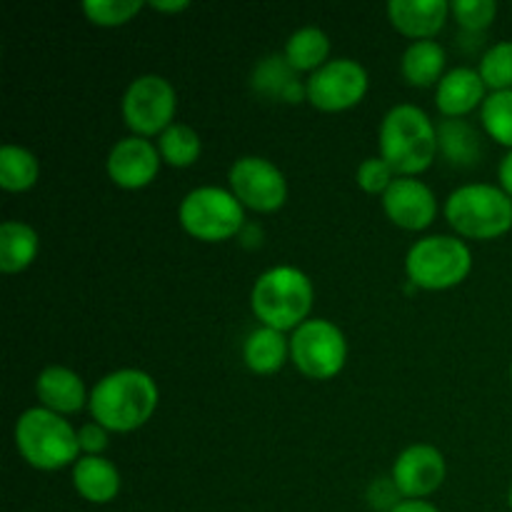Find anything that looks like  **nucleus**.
<instances>
[{"label": "nucleus", "mask_w": 512, "mask_h": 512, "mask_svg": "<svg viewBox=\"0 0 512 512\" xmlns=\"http://www.w3.org/2000/svg\"><path fill=\"white\" fill-rule=\"evenodd\" d=\"M150 8L155 10V13H183V10L190 8L188 0H153V3H148Z\"/></svg>", "instance_id": "obj_35"}, {"label": "nucleus", "mask_w": 512, "mask_h": 512, "mask_svg": "<svg viewBox=\"0 0 512 512\" xmlns=\"http://www.w3.org/2000/svg\"><path fill=\"white\" fill-rule=\"evenodd\" d=\"M488 98L483 78L475 68H453L435 88V105L445 118H465L475 108H483Z\"/></svg>", "instance_id": "obj_17"}, {"label": "nucleus", "mask_w": 512, "mask_h": 512, "mask_svg": "<svg viewBox=\"0 0 512 512\" xmlns=\"http://www.w3.org/2000/svg\"><path fill=\"white\" fill-rule=\"evenodd\" d=\"M508 505H510V510H512V485H510V493H508Z\"/></svg>", "instance_id": "obj_37"}, {"label": "nucleus", "mask_w": 512, "mask_h": 512, "mask_svg": "<svg viewBox=\"0 0 512 512\" xmlns=\"http://www.w3.org/2000/svg\"><path fill=\"white\" fill-rule=\"evenodd\" d=\"M315 290L308 275L293 265H278L270 268L255 280L253 293H250V308L253 315L265 328L298 330L308 320L313 310Z\"/></svg>", "instance_id": "obj_3"}, {"label": "nucleus", "mask_w": 512, "mask_h": 512, "mask_svg": "<svg viewBox=\"0 0 512 512\" xmlns=\"http://www.w3.org/2000/svg\"><path fill=\"white\" fill-rule=\"evenodd\" d=\"M368 70L353 58L328 60L305 80V95L315 110L323 113H345L363 103L368 95Z\"/></svg>", "instance_id": "obj_10"}, {"label": "nucleus", "mask_w": 512, "mask_h": 512, "mask_svg": "<svg viewBox=\"0 0 512 512\" xmlns=\"http://www.w3.org/2000/svg\"><path fill=\"white\" fill-rule=\"evenodd\" d=\"M480 120L495 143L512 150V90L490 93L480 108Z\"/></svg>", "instance_id": "obj_27"}, {"label": "nucleus", "mask_w": 512, "mask_h": 512, "mask_svg": "<svg viewBox=\"0 0 512 512\" xmlns=\"http://www.w3.org/2000/svg\"><path fill=\"white\" fill-rule=\"evenodd\" d=\"M395 170L385 163L383 158H368L360 163L358 173H355V180H358L360 190H365L368 195H385L390 185L395 183Z\"/></svg>", "instance_id": "obj_31"}, {"label": "nucleus", "mask_w": 512, "mask_h": 512, "mask_svg": "<svg viewBox=\"0 0 512 512\" xmlns=\"http://www.w3.org/2000/svg\"><path fill=\"white\" fill-rule=\"evenodd\" d=\"M443 213L450 228L468 240L503 238L512 228V198L500 185H460L448 195Z\"/></svg>", "instance_id": "obj_5"}, {"label": "nucleus", "mask_w": 512, "mask_h": 512, "mask_svg": "<svg viewBox=\"0 0 512 512\" xmlns=\"http://www.w3.org/2000/svg\"><path fill=\"white\" fill-rule=\"evenodd\" d=\"M178 220L190 238L203 243H225L243 233L245 208L230 190L203 185L180 200Z\"/></svg>", "instance_id": "obj_7"}, {"label": "nucleus", "mask_w": 512, "mask_h": 512, "mask_svg": "<svg viewBox=\"0 0 512 512\" xmlns=\"http://www.w3.org/2000/svg\"><path fill=\"white\" fill-rule=\"evenodd\" d=\"M253 90L258 95H265L270 100H283V103H300L308 100L305 85L298 80V73L288 65L283 55H268L260 60L253 70Z\"/></svg>", "instance_id": "obj_19"}, {"label": "nucleus", "mask_w": 512, "mask_h": 512, "mask_svg": "<svg viewBox=\"0 0 512 512\" xmlns=\"http://www.w3.org/2000/svg\"><path fill=\"white\" fill-rule=\"evenodd\" d=\"M35 395L40 400V408H48L58 415H75L90 403V395L85 393V383L78 373L63 365H48L40 370L35 380Z\"/></svg>", "instance_id": "obj_16"}, {"label": "nucleus", "mask_w": 512, "mask_h": 512, "mask_svg": "<svg viewBox=\"0 0 512 512\" xmlns=\"http://www.w3.org/2000/svg\"><path fill=\"white\" fill-rule=\"evenodd\" d=\"M290 360L305 378L333 380L345 368L348 340L333 320H305L290 338Z\"/></svg>", "instance_id": "obj_8"}, {"label": "nucleus", "mask_w": 512, "mask_h": 512, "mask_svg": "<svg viewBox=\"0 0 512 512\" xmlns=\"http://www.w3.org/2000/svg\"><path fill=\"white\" fill-rule=\"evenodd\" d=\"M380 158L398 178H418L438 158V125L418 105H395L380 123Z\"/></svg>", "instance_id": "obj_2"}, {"label": "nucleus", "mask_w": 512, "mask_h": 512, "mask_svg": "<svg viewBox=\"0 0 512 512\" xmlns=\"http://www.w3.org/2000/svg\"><path fill=\"white\" fill-rule=\"evenodd\" d=\"M448 475L445 455L435 445L418 443L405 448L393 463V483L405 500H423L440 490Z\"/></svg>", "instance_id": "obj_12"}, {"label": "nucleus", "mask_w": 512, "mask_h": 512, "mask_svg": "<svg viewBox=\"0 0 512 512\" xmlns=\"http://www.w3.org/2000/svg\"><path fill=\"white\" fill-rule=\"evenodd\" d=\"M328 55H330L328 33L320 28H313V25L295 30V33L288 38V43H285V50H283V58L288 60V65L295 70V73H310V75L328 63Z\"/></svg>", "instance_id": "obj_23"}, {"label": "nucleus", "mask_w": 512, "mask_h": 512, "mask_svg": "<svg viewBox=\"0 0 512 512\" xmlns=\"http://www.w3.org/2000/svg\"><path fill=\"white\" fill-rule=\"evenodd\" d=\"M478 73L485 88H490L493 93L512 90V40H503V43H495L493 48L485 50Z\"/></svg>", "instance_id": "obj_28"}, {"label": "nucleus", "mask_w": 512, "mask_h": 512, "mask_svg": "<svg viewBox=\"0 0 512 512\" xmlns=\"http://www.w3.org/2000/svg\"><path fill=\"white\" fill-rule=\"evenodd\" d=\"M15 448L35 470H63L78 463V430L48 408H30L15 423Z\"/></svg>", "instance_id": "obj_4"}, {"label": "nucleus", "mask_w": 512, "mask_h": 512, "mask_svg": "<svg viewBox=\"0 0 512 512\" xmlns=\"http://www.w3.org/2000/svg\"><path fill=\"white\" fill-rule=\"evenodd\" d=\"M383 210L388 220L408 233L428 230L438 218V198L418 178H395L383 195Z\"/></svg>", "instance_id": "obj_13"}, {"label": "nucleus", "mask_w": 512, "mask_h": 512, "mask_svg": "<svg viewBox=\"0 0 512 512\" xmlns=\"http://www.w3.org/2000/svg\"><path fill=\"white\" fill-rule=\"evenodd\" d=\"M445 63H448V55L438 40H418L405 48L400 73L413 88H430L443 80Z\"/></svg>", "instance_id": "obj_21"}, {"label": "nucleus", "mask_w": 512, "mask_h": 512, "mask_svg": "<svg viewBox=\"0 0 512 512\" xmlns=\"http://www.w3.org/2000/svg\"><path fill=\"white\" fill-rule=\"evenodd\" d=\"M160 150L158 145L150 143L148 138H138V135H130V138L118 140L113 145V150L108 153V168L110 180H113L118 188L123 190H143L158 178L160 173Z\"/></svg>", "instance_id": "obj_14"}, {"label": "nucleus", "mask_w": 512, "mask_h": 512, "mask_svg": "<svg viewBox=\"0 0 512 512\" xmlns=\"http://www.w3.org/2000/svg\"><path fill=\"white\" fill-rule=\"evenodd\" d=\"M230 193L240 205L255 213H275L288 200V180L283 170L260 155H243L230 165Z\"/></svg>", "instance_id": "obj_11"}, {"label": "nucleus", "mask_w": 512, "mask_h": 512, "mask_svg": "<svg viewBox=\"0 0 512 512\" xmlns=\"http://www.w3.org/2000/svg\"><path fill=\"white\" fill-rule=\"evenodd\" d=\"M158 400V383L145 370L123 368L95 383L88 410L108 433H133L153 418Z\"/></svg>", "instance_id": "obj_1"}, {"label": "nucleus", "mask_w": 512, "mask_h": 512, "mask_svg": "<svg viewBox=\"0 0 512 512\" xmlns=\"http://www.w3.org/2000/svg\"><path fill=\"white\" fill-rule=\"evenodd\" d=\"M510 380H512V363H510Z\"/></svg>", "instance_id": "obj_38"}, {"label": "nucleus", "mask_w": 512, "mask_h": 512, "mask_svg": "<svg viewBox=\"0 0 512 512\" xmlns=\"http://www.w3.org/2000/svg\"><path fill=\"white\" fill-rule=\"evenodd\" d=\"M40 180V160L23 145L5 143L0 148V188L25 193Z\"/></svg>", "instance_id": "obj_25"}, {"label": "nucleus", "mask_w": 512, "mask_h": 512, "mask_svg": "<svg viewBox=\"0 0 512 512\" xmlns=\"http://www.w3.org/2000/svg\"><path fill=\"white\" fill-rule=\"evenodd\" d=\"M73 488L88 503L108 505L120 495L123 480L120 470L103 455H83L73 465Z\"/></svg>", "instance_id": "obj_18"}, {"label": "nucleus", "mask_w": 512, "mask_h": 512, "mask_svg": "<svg viewBox=\"0 0 512 512\" xmlns=\"http://www.w3.org/2000/svg\"><path fill=\"white\" fill-rule=\"evenodd\" d=\"M450 15L468 33H483L493 25L495 15H498V3L495 0H453Z\"/></svg>", "instance_id": "obj_30"}, {"label": "nucleus", "mask_w": 512, "mask_h": 512, "mask_svg": "<svg viewBox=\"0 0 512 512\" xmlns=\"http://www.w3.org/2000/svg\"><path fill=\"white\" fill-rule=\"evenodd\" d=\"M498 180H500V190H503L505 195H510V198H512V150L508 155H505L503 160H500Z\"/></svg>", "instance_id": "obj_34"}, {"label": "nucleus", "mask_w": 512, "mask_h": 512, "mask_svg": "<svg viewBox=\"0 0 512 512\" xmlns=\"http://www.w3.org/2000/svg\"><path fill=\"white\" fill-rule=\"evenodd\" d=\"M403 495H400L398 485L393 483V478H378L370 483L368 488V503L375 512H393L403 503Z\"/></svg>", "instance_id": "obj_32"}, {"label": "nucleus", "mask_w": 512, "mask_h": 512, "mask_svg": "<svg viewBox=\"0 0 512 512\" xmlns=\"http://www.w3.org/2000/svg\"><path fill=\"white\" fill-rule=\"evenodd\" d=\"M158 150L163 163L170 168H190L198 163L200 153H203V140H200L198 130L190 125L173 123L158 138Z\"/></svg>", "instance_id": "obj_26"}, {"label": "nucleus", "mask_w": 512, "mask_h": 512, "mask_svg": "<svg viewBox=\"0 0 512 512\" xmlns=\"http://www.w3.org/2000/svg\"><path fill=\"white\" fill-rule=\"evenodd\" d=\"M40 250V238L35 228L20 220H5L0 225V270L15 275L35 263Z\"/></svg>", "instance_id": "obj_22"}, {"label": "nucleus", "mask_w": 512, "mask_h": 512, "mask_svg": "<svg viewBox=\"0 0 512 512\" xmlns=\"http://www.w3.org/2000/svg\"><path fill=\"white\" fill-rule=\"evenodd\" d=\"M388 18L400 35L418 40H433L450 18V3L445 0H390Z\"/></svg>", "instance_id": "obj_15"}, {"label": "nucleus", "mask_w": 512, "mask_h": 512, "mask_svg": "<svg viewBox=\"0 0 512 512\" xmlns=\"http://www.w3.org/2000/svg\"><path fill=\"white\" fill-rule=\"evenodd\" d=\"M140 10H143L140 0H85L83 3L85 18L100 28H118L130 23Z\"/></svg>", "instance_id": "obj_29"}, {"label": "nucleus", "mask_w": 512, "mask_h": 512, "mask_svg": "<svg viewBox=\"0 0 512 512\" xmlns=\"http://www.w3.org/2000/svg\"><path fill=\"white\" fill-rule=\"evenodd\" d=\"M78 443L85 455H103L110 443L108 430H105L100 423H95V420H90V423H85L83 428L78 430Z\"/></svg>", "instance_id": "obj_33"}, {"label": "nucleus", "mask_w": 512, "mask_h": 512, "mask_svg": "<svg viewBox=\"0 0 512 512\" xmlns=\"http://www.w3.org/2000/svg\"><path fill=\"white\" fill-rule=\"evenodd\" d=\"M438 148L448 158V163L458 168H470L478 163L480 153V135L460 118H445L438 125Z\"/></svg>", "instance_id": "obj_24"}, {"label": "nucleus", "mask_w": 512, "mask_h": 512, "mask_svg": "<svg viewBox=\"0 0 512 512\" xmlns=\"http://www.w3.org/2000/svg\"><path fill=\"white\" fill-rule=\"evenodd\" d=\"M123 120L138 138L163 135L175 123L178 113V93L173 83L163 75H140L128 85L123 95Z\"/></svg>", "instance_id": "obj_9"}, {"label": "nucleus", "mask_w": 512, "mask_h": 512, "mask_svg": "<svg viewBox=\"0 0 512 512\" xmlns=\"http://www.w3.org/2000/svg\"><path fill=\"white\" fill-rule=\"evenodd\" d=\"M290 340L273 328H255L243 343V363L255 375H273L288 363Z\"/></svg>", "instance_id": "obj_20"}, {"label": "nucleus", "mask_w": 512, "mask_h": 512, "mask_svg": "<svg viewBox=\"0 0 512 512\" xmlns=\"http://www.w3.org/2000/svg\"><path fill=\"white\" fill-rule=\"evenodd\" d=\"M473 253L468 243L453 235H428L413 243L405 255V275L420 290H450L468 280Z\"/></svg>", "instance_id": "obj_6"}, {"label": "nucleus", "mask_w": 512, "mask_h": 512, "mask_svg": "<svg viewBox=\"0 0 512 512\" xmlns=\"http://www.w3.org/2000/svg\"><path fill=\"white\" fill-rule=\"evenodd\" d=\"M393 512H440L435 505H430L428 500H403Z\"/></svg>", "instance_id": "obj_36"}]
</instances>
